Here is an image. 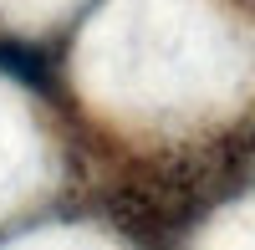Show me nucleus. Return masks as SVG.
Segmentation results:
<instances>
[{"instance_id":"obj_1","label":"nucleus","mask_w":255,"mask_h":250,"mask_svg":"<svg viewBox=\"0 0 255 250\" xmlns=\"http://www.w3.org/2000/svg\"><path fill=\"white\" fill-rule=\"evenodd\" d=\"M0 72H10L20 87H46V61L15 41H0Z\"/></svg>"}]
</instances>
